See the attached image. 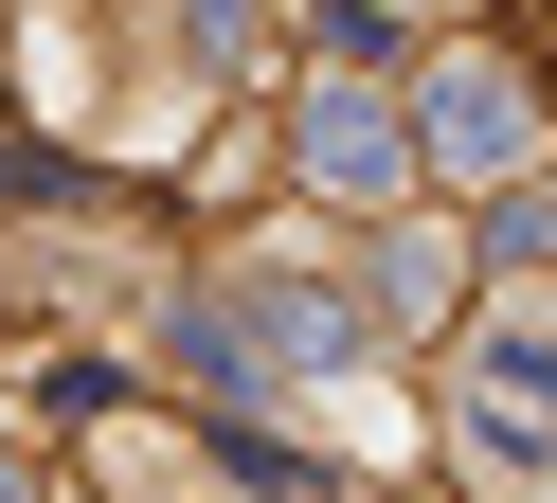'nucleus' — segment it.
I'll return each mask as SVG.
<instances>
[{
	"mask_svg": "<svg viewBox=\"0 0 557 503\" xmlns=\"http://www.w3.org/2000/svg\"><path fill=\"white\" fill-rule=\"evenodd\" d=\"M306 162H324L342 198H377V180H396V126H377L360 90H324V108H306Z\"/></svg>",
	"mask_w": 557,
	"mask_h": 503,
	"instance_id": "4",
	"label": "nucleus"
},
{
	"mask_svg": "<svg viewBox=\"0 0 557 503\" xmlns=\"http://www.w3.org/2000/svg\"><path fill=\"white\" fill-rule=\"evenodd\" d=\"M432 144H449V162H521V90H504V54H449V72H432Z\"/></svg>",
	"mask_w": 557,
	"mask_h": 503,
	"instance_id": "3",
	"label": "nucleus"
},
{
	"mask_svg": "<svg viewBox=\"0 0 557 503\" xmlns=\"http://www.w3.org/2000/svg\"><path fill=\"white\" fill-rule=\"evenodd\" d=\"M0 503H37V486H18V467H0Z\"/></svg>",
	"mask_w": 557,
	"mask_h": 503,
	"instance_id": "5",
	"label": "nucleus"
},
{
	"mask_svg": "<svg viewBox=\"0 0 557 503\" xmlns=\"http://www.w3.org/2000/svg\"><path fill=\"white\" fill-rule=\"evenodd\" d=\"M468 450L504 467V486L557 467V306H504V323L468 342Z\"/></svg>",
	"mask_w": 557,
	"mask_h": 503,
	"instance_id": "2",
	"label": "nucleus"
},
{
	"mask_svg": "<svg viewBox=\"0 0 557 503\" xmlns=\"http://www.w3.org/2000/svg\"><path fill=\"white\" fill-rule=\"evenodd\" d=\"M181 359H198V378H234V395H270V378H342L360 323H342L306 270H234V287H198V306H181Z\"/></svg>",
	"mask_w": 557,
	"mask_h": 503,
	"instance_id": "1",
	"label": "nucleus"
}]
</instances>
